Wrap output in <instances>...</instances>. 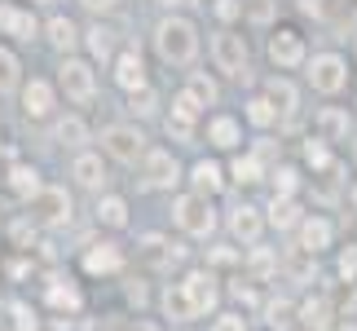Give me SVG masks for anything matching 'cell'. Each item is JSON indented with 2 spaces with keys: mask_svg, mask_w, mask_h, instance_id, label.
I'll return each instance as SVG.
<instances>
[{
  "mask_svg": "<svg viewBox=\"0 0 357 331\" xmlns=\"http://www.w3.org/2000/svg\"><path fill=\"white\" fill-rule=\"evenodd\" d=\"M155 49H159L163 62L190 66V62H195V53H199V31H195V22H190V18H163V22L155 27Z\"/></svg>",
  "mask_w": 357,
  "mask_h": 331,
  "instance_id": "cell-1",
  "label": "cell"
},
{
  "mask_svg": "<svg viewBox=\"0 0 357 331\" xmlns=\"http://www.w3.org/2000/svg\"><path fill=\"white\" fill-rule=\"evenodd\" d=\"M172 216H176V226H181L190 239H208V234L216 230V212H212L208 195H181L172 203Z\"/></svg>",
  "mask_w": 357,
  "mask_h": 331,
  "instance_id": "cell-2",
  "label": "cell"
},
{
  "mask_svg": "<svg viewBox=\"0 0 357 331\" xmlns=\"http://www.w3.org/2000/svg\"><path fill=\"white\" fill-rule=\"evenodd\" d=\"M31 221L36 226H49V230L66 226L71 221V195L62 186H40L31 195Z\"/></svg>",
  "mask_w": 357,
  "mask_h": 331,
  "instance_id": "cell-3",
  "label": "cell"
},
{
  "mask_svg": "<svg viewBox=\"0 0 357 331\" xmlns=\"http://www.w3.org/2000/svg\"><path fill=\"white\" fill-rule=\"evenodd\" d=\"M309 84L326 93V98H335V93H344L349 84V62L340 58V53H318V58L309 62Z\"/></svg>",
  "mask_w": 357,
  "mask_h": 331,
  "instance_id": "cell-4",
  "label": "cell"
},
{
  "mask_svg": "<svg viewBox=\"0 0 357 331\" xmlns=\"http://www.w3.org/2000/svg\"><path fill=\"white\" fill-rule=\"evenodd\" d=\"M58 84H62V93L71 102H93V93H98V80H93V66L84 62V58H62V66H58Z\"/></svg>",
  "mask_w": 357,
  "mask_h": 331,
  "instance_id": "cell-5",
  "label": "cell"
},
{
  "mask_svg": "<svg viewBox=\"0 0 357 331\" xmlns=\"http://www.w3.org/2000/svg\"><path fill=\"white\" fill-rule=\"evenodd\" d=\"M212 58H216V71L243 80L247 75V40L238 31H216L212 36Z\"/></svg>",
  "mask_w": 357,
  "mask_h": 331,
  "instance_id": "cell-6",
  "label": "cell"
},
{
  "mask_svg": "<svg viewBox=\"0 0 357 331\" xmlns=\"http://www.w3.org/2000/svg\"><path fill=\"white\" fill-rule=\"evenodd\" d=\"M137 163H142V182H146L150 190H168V186L181 182V168H176L172 150H146Z\"/></svg>",
  "mask_w": 357,
  "mask_h": 331,
  "instance_id": "cell-7",
  "label": "cell"
},
{
  "mask_svg": "<svg viewBox=\"0 0 357 331\" xmlns=\"http://www.w3.org/2000/svg\"><path fill=\"white\" fill-rule=\"evenodd\" d=\"M102 146L111 150L119 163H137V159L146 155V137L137 133V128H128V124H111V128L102 133Z\"/></svg>",
  "mask_w": 357,
  "mask_h": 331,
  "instance_id": "cell-8",
  "label": "cell"
},
{
  "mask_svg": "<svg viewBox=\"0 0 357 331\" xmlns=\"http://www.w3.org/2000/svg\"><path fill=\"white\" fill-rule=\"evenodd\" d=\"M269 62L282 66V71H291V66L305 62V40H300L296 27H273V36H269Z\"/></svg>",
  "mask_w": 357,
  "mask_h": 331,
  "instance_id": "cell-9",
  "label": "cell"
},
{
  "mask_svg": "<svg viewBox=\"0 0 357 331\" xmlns=\"http://www.w3.org/2000/svg\"><path fill=\"white\" fill-rule=\"evenodd\" d=\"M181 292H185L190 309H195V318H199V314H208V309L216 305V296H221V287H216L212 270H195V274H185V279H181Z\"/></svg>",
  "mask_w": 357,
  "mask_h": 331,
  "instance_id": "cell-10",
  "label": "cell"
},
{
  "mask_svg": "<svg viewBox=\"0 0 357 331\" xmlns=\"http://www.w3.org/2000/svg\"><path fill=\"white\" fill-rule=\"evenodd\" d=\"M331 239H335V226L326 216H305V221H300V252L318 256V252L331 247Z\"/></svg>",
  "mask_w": 357,
  "mask_h": 331,
  "instance_id": "cell-11",
  "label": "cell"
},
{
  "mask_svg": "<svg viewBox=\"0 0 357 331\" xmlns=\"http://www.w3.org/2000/svg\"><path fill=\"white\" fill-rule=\"evenodd\" d=\"M260 230H265V216H260V208H252V203H238V208L229 212V234H234L238 243H256Z\"/></svg>",
  "mask_w": 357,
  "mask_h": 331,
  "instance_id": "cell-12",
  "label": "cell"
},
{
  "mask_svg": "<svg viewBox=\"0 0 357 331\" xmlns=\"http://www.w3.org/2000/svg\"><path fill=\"white\" fill-rule=\"evenodd\" d=\"M0 36H13V40H36V18H31V9L0 5Z\"/></svg>",
  "mask_w": 357,
  "mask_h": 331,
  "instance_id": "cell-13",
  "label": "cell"
},
{
  "mask_svg": "<svg viewBox=\"0 0 357 331\" xmlns=\"http://www.w3.org/2000/svg\"><path fill=\"white\" fill-rule=\"evenodd\" d=\"M115 84L119 89H128V93H137V89H146L150 80H146V62H142V53H119V62H115Z\"/></svg>",
  "mask_w": 357,
  "mask_h": 331,
  "instance_id": "cell-14",
  "label": "cell"
},
{
  "mask_svg": "<svg viewBox=\"0 0 357 331\" xmlns=\"http://www.w3.org/2000/svg\"><path fill=\"white\" fill-rule=\"evenodd\" d=\"M123 270V252L115 243H93L84 252V274H119Z\"/></svg>",
  "mask_w": 357,
  "mask_h": 331,
  "instance_id": "cell-15",
  "label": "cell"
},
{
  "mask_svg": "<svg viewBox=\"0 0 357 331\" xmlns=\"http://www.w3.org/2000/svg\"><path fill=\"white\" fill-rule=\"evenodd\" d=\"M22 110L31 119H45L49 110H53V84L49 80H31V84L22 89Z\"/></svg>",
  "mask_w": 357,
  "mask_h": 331,
  "instance_id": "cell-16",
  "label": "cell"
},
{
  "mask_svg": "<svg viewBox=\"0 0 357 331\" xmlns=\"http://www.w3.org/2000/svg\"><path fill=\"white\" fill-rule=\"evenodd\" d=\"M71 177H75L84 190H102V186H106V163H102V155H75Z\"/></svg>",
  "mask_w": 357,
  "mask_h": 331,
  "instance_id": "cell-17",
  "label": "cell"
},
{
  "mask_svg": "<svg viewBox=\"0 0 357 331\" xmlns=\"http://www.w3.org/2000/svg\"><path fill=\"white\" fill-rule=\"evenodd\" d=\"M208 142H212L216 150H234V146L243 142V128H238V119H229V115H216V119H208Z\"/></svg>",
  "mask_w": 357,
  "mask_h": 331,
  "instance_id": "cell-18",
  "label": "cell"
},
{
  "mask_svg": "<svg viewBox=\"0 0 357 331\" xmlns=\"http://www.w3.org/2000/svg\"><path fill=\"white\" fill-rule=\"evenodd\" d=\"M190 182H195L199 195H216V190L225 186V172H221V163H212V159H199L195 168H190Z\"/></svg>",
  "mask_w": 357,
  "mask_h": 331,
  "instance_id": "cell-19",
  "label": "cell"
},
{
  "mask_svg": "<svg viewBox=\"0 0 357 331\" xmlns=\"http://www.w3.org/2000/svg\"><path fill=\"white\" fill-rule=\"evenodd\" d=\"M49 305L53 309H79V305H84V296H79V287L71 283V279H53L49 283Z\"/></svg>",
  "mask_w": 357,
  "mask_h": 331,
  "instance_id": "cell-20",
  "label": "cell"
},
{
  "mask_svg": "<svg viewBox=\"0 0 357 331\" xmlns=\"http://www.w3.org/2000/svg\"><path fill=\"white\" fill-rule=\"evenodd\" d=\"M9 190H13L18 199H31L36 190H40V172L26 168V163H13V168H9Z\"/></svg>",
  "mask_w": 357,
  "mask_h": 331,
  "instance_id": "cell-21",
  "label": "cell"
},
{
  "mask_svg": "<svg viewBox=\"0 0 357 331\" xmlns=\"http://www.w3.org/2000/svg\"><path fill=\"white\" fill-rule=\"evenodd\" d=\"M318 133H322V142H340V137L349 133V115H344V110H335V106H326L322 115H318Z\"/></svg>",
  "mask_w": 357,
  "mask_h": 331,
  "instance_id": "cell-22",
  "label": "cell"
},
{
  "mask_svg": "<svg viewBox=\"0 0 357 331\" xmlns=\"http://www.w3.org/2000/svg\"><path fill=\"white\" fill-rule=\"evenodd\" d=\"M49 45H53V49H62V53H71V49L79 45L75 22H71V18H53V22H49Z\"/></svg>",
  "mask_w": 357,
  "mask_h": 331,
  "instance_id": "cell-23",
  "label": "cell"
},
{
  "mask_svg": "<svg viewBox=\"0 0 357 331\" xmlns=\"http://www.w3.org/2000/svg\"><path fill=\"white\" fill-rule=\"evenodd\" d=\"M265 98H269V106L278 110V115H291V110H296V89L287 84V80H269Z\"/></svg>",
  "mask_w": 357,
  "mask_h": 331,
  "instance_id": "cell-24",
  "label": "cell"
},
{
  "mask_svg": "<svg viewBox=\"0 0 357 331\" xmlns=\"http://www.w3.org/2000/svg\"><path fill=\"white\" fill-rule=\"evenodd\" d=\"M163 314H168V318H176V323H190V318H195V309H190V300H185V292H181V283L163 292Z\"/></svg>",
  "mask_w": 357,
  "mask_h": 331,
  "instance_id": "cell-25",
  "label": "cell"
},
{
  "mask_svg": "<svg viewBox=\"0 0 357 331\" xmlns=\"http://www.w3.org/2000/svg\"><path fill=\"white\" fill-rule=\"evenodd\" d=\"M98 221H102V226H128V203H123V199H115V195H106L102 203H98Z\"/></svg>",
  "mask_w": 357,
  "mask_h": 331,
  "instance_id": "cell-26",
  "label": "cell"
},
{
  "mask_svg": "<svg viewBox=\"0 0 357 331\" xmlns=\"http://www.w3.org/2000/svg\"><path fill=\"white\" fill-rule=\"evenodd\" d=\"M269 221H273L278 230H291V226H300V203L278 195V199H273V208H269Z\"/></svg>",
  "mask_w": 357,
  "mask_h": 331,
  "instance_id": "cell-27",
  "label": "cell"
},
{
  "mask_svg": "<svg viewBox=\"0 0 357 331\" xmlns=\"http://www.w3.org/2000/svg\"><path fill=\"white\" fill-rule=\"evenodd\" d=\"M300 318H305L313 331H331V300H309V305L305 309H300Z\"/></svg>",
  "mask_w": 357,
  "mask_h": 331,
  "instance_id": "cell-28",
  "label": "cell"
},
{
  "mask_svg": "<svg viewBox=\"0 0 357 331\" xmlns=\"http://www.w3.org/2000/svg\"><path fill=\"white\" fill-rule=\"evenodd\" d=\"M137 252H142V256L150 260V265H168V260H172V247L163 243L159 234H146V239H142V247H137Z\"/></svg>",
  "mask_w": 357,
  "mask_h": 331,
  "instance_id": "cell-29",
  "label": "cell"
},
{
  "mask_svg": "<svg viewBox=\"0 0 357 331\" xmlns=\"http://www.w3.org/2000/svg\"><path fill=\"white\" fill-rule=\"evenodd\" d=\"M53 137H58L62 146H84V142H89V128H84V119H75V115H71V119H62V124H58V133H53Z\"/></svg>",
  "mask_w": 357,
  "mask_h": 331,
  "instance_id": "cell-30",
  "label": "cell"
},
{
  "mask_svg": "<svg viewBox=\"0 0 357 331\" xmlns=\"http://www.w3.org/2000/svg\"><path fill=\"white\" fill-rule=\"evenodd\" d=\"M18 58H13L9 49H0V93H9V89H18Z\"/></svg>",
  "mask_w": 357,
  "mask_h": 331,
  "instance_id": "cell-31",
  "label": "cell"
},
{
  "mask_svg": "<svg viewBox=\"0 0 357 331\" xmlns=\"http://www.w3.org/2000/svg\"><path fill=\"white\" fill-rule=\"evenodd\" d=\"M247 119H252L256 128H269V124L278 119V110L269 106V98H252V102H247Z\"/></svg>",
  "mask_w": 357,
  "mask_h": 331,
  "instance_id": "cell-32",
  "label": "cell"
},
{
  "mask_svg": "<svg viewBox=\"0 0 357 331\" xmlns=\"http://www.w3.org/2000/svg\"><path fill=\"white\" fill-rule=\"evenodd\" d=\"M229 172H234V182H243V186H256L265 168H260L256 155H247V159H234V168H229Z\"/></svg>",
  "mask_w": 357,
  "mask_h": 331,
  "instance_id": "cell-33",
  "label": "cell"
},
{
  "mask_svg": "<svg viewBox=\"0 0 357 331\" xmlns=\"http://www.w3.org/2000/svg\"><path fill=\"white\" fill-rule=\"evenodd\" d=\"M195 98L203 102V106H212L216 98H221V89H216V80H208V75H190V84H185Z\"/></svg>",
  "mask_w": 357,
  "mask_h": 331,
  "instance_id": "cell-34",
  "label": "cell"
},
{
  "mask_svg": "<svg viewBox=\"0 0 357 331\" xmlns=\"http://www.w3.org/2000/svg\"><path fill=\"white\" fill-rule=\"evenodd\" d=\"M296 186H300V172L296 168H273V190H278L282 199H291Z\"/></svg>",
  "mask_w": 357,
  "mask_h": 331,
  "instance_id": "cell-35",
  "label": "cell"
},
{
  "mask_svg": "<svg viewBox=\"0 0 357 331\" xmlns=\"http://www.w3.org/2000/svg\"><path fill=\"white\" fill-rule=\"evenodd\" d=\"M128 110H132V115H155V93H150V84L128 93Z\"/></svg>",
  "mask_w": 357,
  "mask_h": 331,
  "instance_id": "cell-36",
  "label": "cell"
},
{
  "mask_svg": "<svg viewBox=\"0 0 357 331\" xmlns=\"http://www.w3.org/2000/svg\"><path fill=\"white\" fill-rule=\"evenodd\" d=\"M305 159L313 163V168H322V172L331 168V155H326V142H322V137H313V142L305 146Z\"/></svg>",
  "mask_w": 357,
  "mask_h": 331,
  "instance_id": "cell-37",
  "label": "cell"
},
{
  "mask_svg": "<svg viewBox=\"0 0 357 331\" xmlns=\"http://www.w3.org/2000/svg\"><path fill=\"white\" fill-rule=\"evenodd\" d=\"M89 49H93V58H111V31H106V27H93Z\"/></svg>",
  "mask_w": 357,
  "mask_h": 331,
  "instance_id": "cell-38",
  "label": "cell"
},
{
  "mask_svg": "<svg viewBox=\"0 0 357 331\" xmlns=\"http://www.w3.org/2000/svg\"><path fill=\"white\" fill-rule=\"evenodd\" d=\"M291 314H296V309L287 305V300H278V305H269V327H273V331H287V327L296 323Z\"/></svg>",
  "mask_w": 357,
  "mask_h": 331,
  "instance_id": "cell-39",
  "label": "cell"
},
{
  "mask_svg": "<svg viewBox=\"0 0 357 331\" xmlns=\"http://www.w3.org/2000/svg\"><path fill=\"white\" fill-rule=\"evenodd\" d=\"M340 279L357 283V247H353V243L344 247V252H340Z\"/></svg>",
  "mask_w": 357,
  "mask_h": 331,
  "instance_id": "cell-40",
  "label": "cell"
},
{
  "mask_svg": "<svg viewBox=\"0 0 357 331\" xmlns=\"http://www.w3.org/2000/svg\"><path fill=\"white\" fill-rule=\"evenodd\" d=\"M212 331H247V323H243V314H221L212 323Z\"/></svg>",
  "mask_w": 357,
  "mask_h": 331,
  "instance_id": "cell-41",
  "label": "cell"
},
{
  "mask_svg": "<svg viewBox=\"0 0 357 331\" xmlns=\"http://www.w3.org/2000/svg\"><path fill=\"white\" fill-rule=\"evenodd\" d=\"M238 13H243V5H238V0H216V18H225V22H234V18H238Z\"/></svg>",
  "mask_w": 357,
  "mask_h": 331,
  "instance_id": "cell-42",
  "label": "cell"
},
{
  "mask_svg": "<svg viewBox=\"0 0 357 331\" xmlns=\"http://www.w3.org/2000/svg\"><path fill=\"white\" fill-rule=\"evenodd\" d=\"M13 318H18V331H36V314L26 305H13Z\"/></svg>",
  "mask_w": 357,
  "mask_h": 331,
  "instance_id": "cell-43",
  "label": "cell"
},
{
  "mask_svg": "<svg viewBox=\"0 0 357 331\" xmlns=\"http://www.w3.org/2000/svg\"><path fill=\"white\" fill-rule=\"evenodd\" d=\"M252 270H256V274H269V270H273V256H269V252H256V256H252Z\"/></svg>",
  "mask_w": 357,
  "mask_h": 331,
  "instance_id": "cell-44",
  "label": "cell"
},
{
  "mask_svg": "<svg viewBox=\"0 0 357 331\" xmlns=\"http://www.w3.org/2000/svg\"><path fill=\"white\" fill-rule=\"evenodd\" d=\"M79 5H84V9H93V13H106V9H115L119 0H79Z\"/></svg>",
  "mask_w": 357,
  "mask_h": 331,
  "instance_id": "cell-45",
  "label": "cell"
},
{
  "mask_svg": "<svg viewBox=\"0 0 357 331\" xmlns=\"http://www.w3.org/2000/svg\"><path fill=\"white\" fill-rule=\"evenodd\" d=\"M212 265H234V252H229V247H216V252H212Z\"/></svg>",
  "mask_w": 357,
  "mask_h": 331,
  "instance_id": "cell-46",
  "label": "cell"
},
{
  "mask_svg": "<svg viewBox=\"0 0 357 331\" xmlns=\"http://www.w3.org/2000/svg\"><path fill=\"white\" fill-rule=\"evenodd\" d=\"M128 300H132V305H142V300H146V287L132 283V287H128Z\"/></svg>",
  "mask_w": 357,
  "mask_h": 331,
  "instance_id": "cell-47",
  "label": "cell"
},
{
  "mask_svg": "<svg viewBox=\"0 0 357 331\" xmlns=\"http://www.w3.org/2000/svg\"><path fill=\"white\" fill-rule=\"evenodd\" d=\"M300 9H305V13H322V0H300Z\"/></svg>",
  "mask_w": 357,
  "mask_h": 331,
  "instance_id": "cell-48",
  "label": "cell"
},
{
  "mask_svg": "<svg viewBox=\"0 0 357 331\" xmlns=\"http://www.w3.org/2000/svg\"><path fill=\"white\" fill-rule=\"evenodd\" d=\"M115 331H155L150 323H132V327H115Z\"/></svg>",
  "mask_w": 357,
  "mask_h": 331,
  "instance_id": "cell-49",
  "label": "cell"
},
{
  "mask_svg": "<svg viewBox=\"0 0 357 331\" xmlns=\"http://www.w3.org/2000/svg\"><path fill=\"white\" fill-rule=\"evenodd\" d=\"M331 331H357V327H331Z\"/></svg>",
  "mask_w": 357,
  "mask_h": 331,
  "instance_id": "cell-50",
  "label": "cell"
},
{
  "mask_svg": "<svg viewBox=\"0 0 357 331\" xmlns=\"http://www.w3.org/2000/svg\"><path fill=\"white\" fill-rule=\"evenodd\" d=\"M93 331H102V327H93ZM106 331H111V327H106Z\"/></svg>",
  "mask_w": 357,
  "mask_h": 331,
  "instance_id": "cell-51",
  "label": "cell"
},
{
  "mask_svg": "<svg viewBox=\"0 0 357 331\" xmlns=\"http://www.w3.org/2000/svg\"><path fill=\"white\" fill-rule=\"evenodd\" d=\"M353 203H357V190H353Z\"/></svg>",
  "mask_w": 357,
  "mask_h": 331,
  "instance_id": "cell-52",
  "label": "cell"
},
{
  "mask_svg": "<svg viewBox=\"0 0 357 331\" xmlns=\"http://www.w3.org/2000/svg\"><path fill=\"white\" fill-rule=\"evenodd\" d=\"M168 5H172V0H168Z\"/></svg>",
  "mask_w": 357,
  "mask_h": 331,
  "instance_id": "cell-53",
  "label": "cell"
}]
</instances>
